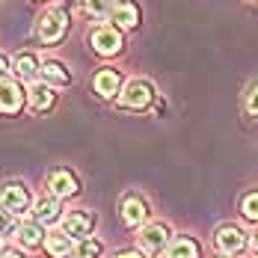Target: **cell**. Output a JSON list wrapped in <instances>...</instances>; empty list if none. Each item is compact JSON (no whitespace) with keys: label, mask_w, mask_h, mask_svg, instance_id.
I'll list each match as a JSON object with an SVG mask.
<instances>
[{"label":"cell","mask_w":258,"mask_h":258,"mask_svg":"<svg viewBox=\"0 0 258 258\" xmlns=\"http://www.w3.org/2000/svg\"><path fill=\"white\" fill-rule=\"evenodd\" d=\"M36 33H39V39H42V42H56V39L66 33V12H59V9L45 12V15L39 18Z\"/></svg>","instance_id":"6da1fadb"},{"label":"cell","mask_w":258,"mask_h":258,"mask_svg":"<svg viewBox=\"0 0 258 258\" xmlns=\"http://www.w3.org/2000/svg\"><path fill=\"white\" fill-rule=\"evenodd\" d=\"M30 199H27V190L21 184H6L3 193H0V208L9 211V214H24Z\"/></svg>","instance_id":"7a4b0ae2"},{"label":"cell","mask_w":258,"mask_h":258,"mask_svg":"<svg viewBox=\"0 0 258 258\" xmlns=\"http://www.w3.org/2000/svg\"><path fill=\"white\" fill-rule=\"evenodd\" d=\"M152 101V89H149V83H143V80H131L128 86L122 89V104L125 107H146V104Z\"/></svg>","instance_id":"3957f363"},{"label":"cell","mask_w":258,"mask_h":258,"mask_svg":"<svg viewBox=\"0 0 258 258\" xmlns=\"http://www.w3.org/2000/svg\"><path fill=\"white\" fill-rule=\"evenodd\" d=\"M62 232L69 234V237H78V240H89V232H92V217H86V214H69L66 217V223H62Z\"/></svg>","instance_id":"277c9868"},{"label":"cell","mask_w":258,"mask_h":258,"mask_svg":"<svg viewBox=\"0 0 258 258\" xmlns=\"http://www.w3.org/2000/svg\"><path fill=\"white\" fill-rule=\"evenodd\" d=\"M140 246L146 249V252H160L163 246H166V226H160V223H155V226H146L143 229V234H140Z\"/></svg>","instance_id":"5b68a950"},{"label":"cell","mask_w":258,"mask_h":258,"mask_svg":"<svg viewBox=\"0 0 258 258\" xmlns=\"http://www.w3.org/2000/svg\"><path fill=\"white\" fill-rule=\"evenodd\" d=\"M21 101H24L21 86L12 83V80H0V110L3 113H15L21 107Z\"/></svg>","instance_id":"8992f818"},{"label":"cell","mask_w":258,"mask_h":258,"mask_svg":"<svg viewBox=\"0 0 258 258\" xmlns=\"http://www.w3.org/2000/svg\"><path fill=\"white\" fill-rule=\"evenodd\" d=\"M119 45H122V39H119V33H116L113 27H98V30L92 33V48L98 53H116Z\"/></svg>","instance_id":"52a82bcc"},{"label":"cell","mask_w":258,"mask_h":258,"mask_svg":"<svg viewBox=\"0 0 258 258\" xmlns=\"http://www.w3.org/2000/svg\"><path fill=\"white\" fill-rule=\"evenodd\" d=\"M243 232L240 229H234V226H226V229H220L217 232V246L226 252V255H232V252H240L243 249Z\"/></svg>","instance_id":"ba28073f"},{"label":"cell","mask_w":258,"mask_h":258,"mask_svg":"<svg viewBox=\"0 0 258 258\" xmlns=\"http://www.w3.org/2000/svg\"><path fill=\"white\" fill-rule=\"evenodd\" d=\"M45 246H48V252H51V255H56V258L75 255L72 237L62 232V229H56V232H48V237H45Z\"/></svg>","instance_id":"9c48e42d"},{"label":"cell","mask_w":258,"mask_h":258,"mask_svg":"<svg viewBox=\"0 0 258 258\" xmlns=\"http://www.w3.org/2000/svg\"><path fill=\"white\" fill-rule=\"evenodd\" d=\"M48 187H51L53 196H72L78 190V184H75V178L69 172H53L51 181H48Z\"/></svg>","instance_id":"30bf717a"},{"label":"cell","mask_w":258,"mask_h":258,"mask_svg":"<svg viewBox=\"0 0 258 258\" xmlns=\"http://www.w3.org/2000/svg\"><path fill=\"white\" fill-rule=\"evenodd\" d=\"M95 89H98V95L110 98L113 92H119V75H116V72H110V69L98 72V75H95Z\"/></svg>","instance_id":"8fae6325"},{"label":"cell","mask_w":258,"mask_h":258,"mask_svg":"<svg viewBox=\"0 0 258 258\" xmlns=\"http://www.w3.org/2000/svg\"><path fill=\"white\" fill-rule=\"evenodd\" d=\"M33 217H36V223H53V220L59 217L56 199H39V202L33 205Z\"/></svg>","instance_id":"7c38bea8"},{"label":"cell","mask_w":258,"mask_h":258,"mask_svg":"<svg viewBox=\"0 0 258 258\" xmlns=\"http://www.w3.org/2000/svg\"><path fill=\"white\" fill-rule=\"evenodd\" d=\"M122 220H125L128 226H140V223L146 220V205H143L140 199H125V205H122Z\"/></svg>","instance_id":"4fadbf2b"},{"label":"cell","mask_w":258,"mask_h":258,"mask_svg":"<svg viewBox=\"0 0 258 258\" xmlns=\"http://www.w3.org/2000/svg\"><path fill=\"white\" fill-rule=\"evenodd\" d=\"M110 18H113L119 27H125V30H128V27L137 24V9H134L131 3H116V6H113V12H110Z\"/></svg>","instance_id":"5bb4252c"},{"label":"cell","mask_w":258,"mask_h":258,"mask_svg":"<svg viewBox=\"0 0 258 258\" xmlns=\"http://www.w3.org/2000/svg\"><path fill=\"white\" fill-rule=\"evenodd\" d=\"M42 223H24V226H18V240L24 243V246H39L42 243Z\"/></svg>","instance_id":"9a60e30c"},{"label":"cell","mask_w":258,"mask_h":258,"mask_svg":"<svg viewBox=\"0 0 258 258\" xmlns=\"http://www.w3.org/2000/svg\"><path fill=\"white\" fill-rule=\"evenodd\" d=\"M51 104H53V95L48 86H33L30 89V107L33 110H48Z\"/></svg>","instance_id":"2e32d148"},{"label":"cell","mask_w":258,"mask_h":258,"mask_svg":"<svg viewBox=\"0 0 258 258\" xmlns=\"http://www.w3.org/2000/svg\"><path fill=\"white\" fill-rule=\"evenodd\" d=\"M15 72H18V78H24V80H33L36 75H39V66H36V56H30V53H24V56H18V59H15Z\"/></svg>","instance_id":"e0dca14e"},{"label":"cell","mask_w":258,"mask_h":258,"mask_svg":"<svg viewBox=\"0 0 258 258\" xmlns=\"http://www.w3.org/2000/svg\"><path fill=\"white\" fill-rule=\"evenodd\" d=\"M42 78H48L51 83H56V86H66V83H69V72H66L59 62H45V66H42Z\"/></svg>","instance_id":"ac0fdd59"},{"label":"cell","mask_w":258,"mask_h":258,"mask_svg":"<svg viewBox=\"0 0 258 258\" xmlns=\"http://www.w3.org/2000/svg\"><path fill=\"white\" fill-rule=\"evenodd\" d=\"M166 258H196V243L193 240H175L166 249Z\"/></svg>","instance_id":"d6986e66"},{"label":"cell","mask_w":258,"mask_h":258,"mask_svg":"<svg viewBox=\"0 0 258 258\" xmlns=\"http://www.w3.org/2000/svg\"><path fill=\"white\" fill-rule=\"evenodd\" d=\"M83 6H86V12H92V15H107V12H113V0H83Z\"/></svg>","instance_id":"ffe728a7"},{"label":"cell","mask_w":258,"mask_h":258,"mask_svg":"<svg viewBox=\"0 0 258 258\" xmlns=\"http://www.w3.org/2000/svg\"><path fill=\"white\" fill-rule=\"evenodd\" d=\"M101 252V246H98V240H83L78 249H75V258H95Z\"/></svg>","instance_id":"44dd1931"},{"label":"cell","mask_w":258,"mask_h":258,"mask_svg":"<svg viewBox=\"0 0 258 258\" xmlns=\"http://www.w3.org/2000/svg\"><path fill=\"white\" fill-rule=\"evenodd\" d=\"M243 217L258 220V193H249V196L243 199Z\"/></svg>","instance_id":"7402d4cb"},{"label":"cell","mask_w":258,"mask_h":258,"mask_svg":"<svg viewBox=\"0 0 258 258\" xmlns=\"http://www.w3.org/2000/svg\"><path fill=\"white\" fill-rule=\"evenodd\" d=\"M246 110H249L252 116H258V86H252L249 95H246Z\"/></svg>","instance_id":"603a6c76"},{"label":"cell","mask_w":258,"mask_h":258,"mask_svg":"<svg viewBox=\"0 0 258 258\" xmlns=\"http://www.w3.org/2000/svg\"><path fill=\"white\" fill-rule=\"evenodd\" d=\"M9 229H12V217H9V211L0 208V234H6Z\"/></svg>","instance_id":"cb8c5ba5"},{"label":"cell","mask_w":258,"mask_h":258,"mask_svg":"<svg viewBox=\"0 0 258 258\" xmlns=\"http://www.w3.org/2000/svg\"><path fill=\"white\" fill-rule=\"evenodd\" d=\"M3 72H6V59L0 56V75H3Z\"/></svg>","instance_id":"d4e9b609"},{"label":"cell","mask_w":258,"mask_h":258,"mask_svg":"<svg viewBox=\"0 0 258 258\" xmlns=\"http://www.w3.org/2000/svg\"><path fill=\"white\" fill-rule=\"evenodd\" d=\"M3 258H24V255H18V252H6Z\"/></svg>","instance_id":"484cf974"},{"label":"cell","mask_w":258,"mask_h":258,"mask_svg":"<svg viewBox=\"0 0 258 258\" xmlns=\"http://www.w3.org/2000/svg\"><path fill=\"white\" fill-rule=\"evenodd\" d=\"M252 249L258 252V232H255V237H252Z\"/></svg>","instance_id":"4316f807"},{"label":"cell","mask_w":258,"mask_h":258,"mask_svg":"<svg viewBox=\"0 0 258 258\" xmlns=\"http://www.w3.org/2000/svg\"><path fill=\"white\" fill-rule=\"evenodd\" d=\"M119 258H140L137 252H125V255H119Z\"/></svg>","instance_id":"83f0119b"}]
</instances>
